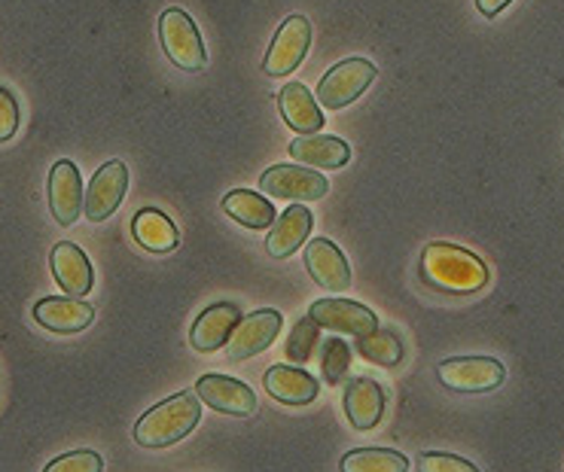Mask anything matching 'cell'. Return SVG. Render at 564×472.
Returning a JSON list of instances; mask_svg holds the SVG:
<instances>
[{"mask_svg": "<svg viewBox=\"0 0 564 472\" xmlns=\"http://www.w3.org/2000/svg\"><path fill=\"white\" fill-rule=\"evenodd\" d=\"M265 391L284 406H308L317 399V381L300 366H272L265 372Z\"/></svg>", "mask_w": 564, "mask_h": 472, "instance_id": "ffe728a7", "label": "cell"}, {"mask_svg": "<svg viewBox=\"0 0 564 472\" xmlns=\"http://www.w3.org/2000/svg\"><path fill=\"white\" fill-rule=\"evenodd\" d=\"M34 320L50 332L74 336V332L93 327L95 308L83 299H74V296H53V299H40L34 305Z\"/></svg>", "mask_w": 564, "mask_h": 472, "instance_id": "9a60e30c", "label": "cell"}, {"mask_svg": "<svg viewBox=\"0 0 564 472\" xmlns=\"http://www.w3.org/2000/svg\"><path fill=\"white\" fill-rule=\"evenodd\" d=\"M345 415L355 430H372L384 415V391L379 381L355 378L345 391Z\"/></svg>", "mask_w": 564, "mask_h": 472, "instance_id": "44dd1931", "label": "cell"}, {"mask_svg": "<svg viewBox=\"0 0 564 472\" xmlns=\"http://www.w3.org/2000/svg\"><path fill=\"white\" fill-rule=\"evenodd\" d=\"M126 189H129V168L119 158L101 165L89 189H86L83 213L89 217V223H105L107 217H113L119 205H122V198H126Z\"/></svg>", "mask_w": 564, "mask_h": 472, "instance_id": "ba28073f", "label": "cell"}, {"mask_svg": "<svg viewBox=\"0 0 564 472\" xmlns=\"http://www.w3.org/2000/svg\"><path fill=\"white\" fill-rule=\"evenodd\" d=\"M341 472H409V460L391 448H357L339 463Z\"/></svg>", "mask_w": 564, "mask_h": 472, "instance_id": "cb8c5ba5", "label": "cell"}, {"mask_svg": "<svg viewBox=\"0 0 564 472\" xmlns=\"http://www.w3.org/2000/svg\"><path fill=\"white\" fill-rule=\"evenodd\" d=\"M379 77V70L367 58H345L339 65H333L317 83V105L324 110H341V107L355 105L360 95L372 86V79Z\"/></svg>", "mask_w": 564, "mask_h": 472, "instance_id": "277c9868", "label": "cell"}, {"mask_svg": "<svg viewBox=\"0 0 564 472\" xmlns=\"http://www.w3.org/2000/svg\"><path fill=\"white\" fill-rule=\"evenodd\" d=\"M132 235L150 253H171V250H177V244H181L177 226L171 223L169 217L156 208H144L134 213Z\"/></svg>", "mask_w": 564, "mask_h": 472, "instance_id": "7402d4cb", "label": "cell"}, {"mask_svg": "<svg viewBox=\"0 0 564 472\" xmlns=\"http://www.w3.org/2000/svg\"><path fill=\"white\" fill-rule=\"evenodd\" d=\"M202 420V399L198 394H177L159 403L144 418L134 424V442L141 448H169L193 433Z\"/></svg>", "mask_w": 564, "mask_h": 472, "instance_id": "7a4b0ae2", "label": "cell"}, {"mask_svg": "<svg viewBox=\"0 0 564 472\" xmlns=\"http://www.w3.org/2000/svg\"><path fill=\"white\" fill-rule=\"evenodd\" d=\"M50 265H53L55 284L65 289V296H74V299L89 296L95 284L93 263L74 241H58L50 253Z\"/></svg>", "mask_w": 564, "mask_h": 472, "instance_id": "5bb4252c", "label": "cell"}, {"mask_svg": "<svg viewBox=\"0 0 564 472\" xmlns=\"http://www.w3.org/2000/svg\"><path fill=\"white\" fill-rule=\"evenodd\" d=\"M43 472H105V460H101L98 451L79 448V451H70V454L55 458Z\"/></svg>", "mask_w": 564, "mask_h": 472, "instance_id": "83f0119b", "label": "cell"}, {"mask_svg": "<svg viewBox=\"0 0 564 472\" xmlns=\"http://www.w3.org/2000/svg\"><path fill=\"white\" fill-rule=\"evenodd\" d=\"M436 378L455 394H488L503 384L507 369L495 356H455L436 366Z\"/></svg>", "mask_w": 564, "mask_h": 472, "instance_id": "5b68a950", "label": "cell"}, {"mask_svg": "<svg viewBox=\"0 0 564 472\" xmlns=\"http://www.w3.org/2000/svg\"><path fill=\"white\" fill-rule=\"evenodd\" d=\"M312 46V22L305 15H290L284 25L278 28L275 40L265 53L263 70L269 77H290L305 62Z\"/></svg>", "mask_w": 564, "mask_h": 472, "instance_id": "8992f818", "label": "cell"}, {"mask_svg": "<svg viewBox=\"0 0 564 472\" xmlns=\"http://www.w3.org/2000/svg\"><path fill=\"white\" fill-rule=\"evenodd\" d=\"M308 232H312V210L305 208V205H290V208L275 220L269 238H265L269 256H275V260H288V256H293V253L305 244Z\"/></svg>", "mask_w": 564, "mask_h": 472, "instance_id": "d6986e66", "label": "cell"}, {"mask_svg": "<svg viewBox=\"0 0 564 472\" xmlns=\"http://www.w3.org/2000/svg\"><path fill=\"white\" fill-rule=\"evenodd\" d=\"M419 472H479L470 460L455 458V454H443V451H427L419 458Z\"/></svg>", "mask_w": 564, "mask_h": 472, "instance_id": "f1b7e54d", "label": "cell"}, {"mask_svg": "<svg viewBox=\"0 0 564 472\" xmlns=\"http://www.w3.org/2000/svg\"><path fill=\"white\" fill-rule=\"evenodd\" d=\"M281 323H284V317L278 315V311H269V308L253 311L250 317H241L232 339L226 341V356L232 363H238V360H250V356L263 354L265 348L278 339Z\"/></svg>", "mask_w": 564, "mask_h": 472, "instance_id": "30bf717a", "label": "cell"}, {"mask_svg": "<svg viewBox=\"0 0 564 472\" xmlns=\"http://www.w3.org/2000/svg\"><path fill=\"white\" fill-rule=\"evenodd\" d=\"M83 208H86V196H83V177L77 165L70 158L55 162L50 171V210H53L55 223L74 226Z\"/></svg>", "mask_w": 564, "mask_h": 472, "instance_id": "7c38bea8", "label": "cell"}, {"mask_svg": "<svg viewBox=\"0 0 564 472\" xmlns=\"http://www.w3.org/2000/svg\"><path fill=\"white\" fill-rule=\"evenodd\" d=\"M159 40H162V50L169 55L171 65H177L181 70L196 74L208 65V50H205L202 31L184 10L171 7L159 15Z\"/></svg>", "mask_w": 564, "mask_h": 472, "instance_id": "3957f363", "label": "cell"}, {"mask_svg": "<svg viewBox=\"0 0 564 472\" xmlns=\"http://www.w3.org/2000/svg\"><path fill=\"white\" fill-rule=\"evenodd\" d=\"M278 110L296 134H317L324 122V107L317 105V98L302 83H288L278 92Z\"/></svg>", "mask_w": 564, "mask_h": 472, "instance_id": "e0dca14e", "label": "cell"}, {"mask_svg": "<svg viewBox=\"0 0 564 472\" xmlns=\"http://www.w3.org/2000/svg\"><path fill=\"white\" fill-rule=\"evenodd\" d=\"M260 189L269 198H288V201H317L329 193V180L324 174L302 165H275L260 177Z\"/></svg>", "mask_w": 564, "mask_h": 472, "instance_id": "52a82bcc", "label": "cell"}, {"mask_svg": "<svg viewBox=\"0 0 564 472\" xmlns=\"http://www.w3.org/2000/svg\"><path fill=\"white\" fill-rule=\"evenodd\" d=\"M305 268L329 293H345L351 287V265L329 238H315L305 244Z\"/></svg>", "mask_w": 564, "mask_h": 472, "instance_id": "4fadbf2b", "label": "cell"}, {"mask_svg": "<svg viewBox=\"0 0 564 472\" xmlns=\"http://www.w3.org/2000/svg\"><path fill=\"white\" fill-rule=\"evenodd\" d=\"M241 323V311L232 303H217L205 308L196 317V323L189 329V344L198 354H210L217 348H224L226 341L232 339V332Z\"/></svg>", "mask_w": 564, "mask_h": 472, "instance_id": "2e32d148", "label": "cell"}, {"mask_svg": "<svg viewBox=\"0 0 564 472\" xmlns=\"http://www.w3.org/2000/svg\"><path fill=\"white\" fill-rule=\"evenodd\" d=\"M421 277L433 289L455 293V296H470L488 284L486 263L470 253L467 248H458L452 241H433L421 253Z\"/></svg>", "mask_w": 564, "mask_h": 472, "instance_id": "6da1fadb", "label": "cell"}, {"mask_svg": "<svg viewBox=\"0 0 564 472\" xmlns=\"http://www.w3.org/2000/svg\"><path fill=\"white\" fill-rule=\"evenodd\" d=\"M315 344H321V341H317V323L308 317V320H302V323H296V329H293V336H290L288 341V356L290 360H296V363H308L312 354H315Z\"/></svg>", "mask_w": 564, "mask_h": 472, "instance_id": "4316f807", "label": "cell"}, {"mask_svg": "<svg viewBox=\"0 0 564 472\" xmlns=\"http://www.w3.org/2000/svg\"><path fill=\"white\" fill-rule=\"evenodd\" d=\"M357 351L369 363H379V366H400L403 363V341L388 329H376L364 339H357Z\"/></svg>", "mask_w": 564, "mask_h": 472, "instance_id": "d4e9b609", "label": "cell"}, {"mask_svg": "<svg viewBox=\"0 0 564 472\" xmlns=\"http://www.w3.org/2000/svg\"><path fill=\"white\" fill-rule=\"evenodd\" d=\"M308 317L315 320L317 327L336 329V332H345L351 339H364V336L379 329L376 311H369L367 305L351 303V299H317L308 308Z\"/></svg>", "mask_w": 564, "mask_h": 472, "instance_id": "9c48e42d", "label": "cell"}, {"mask_svg": "<svg viewBox=\"0 0 564 472\" xmlns=\"http://www.w3.org/2000/svg\"><path fill=\"white\" fill-rule=\"evenodd\" d=\"M15 132H19V101L10 89L0 86V144L13 141Z\"/></svg>", "mask_w": 564, "mask_h": 472, "instance_id": "f546056e", "label": "cell"}, {"mask_svg": "<svg viewBox=\"0 0 564 472\" xmlns=\"http://www.w3.org/2000/svg\"><path fill=\"white\" fill-rule=\"evenodd\" d=\"M510 3H512V0H476L479 13L488 15V19H495L498 13H503V10H507Z\"/></svg>", "mask_w": 564, "mask_h": 472, "instance_id": "4dcf8cb0", "label": "cell"}, {"mask_svg": "<svg viewBox=\"0 0 564 472\" xmlns=\"http://www.w3.org/2000/svg\"><path fill=\"white\" fill-rule=\"evenodd\" d=\"M196 394L202 403H208L220 415L232 418H250L257 411V396L245 381L226 378V375H202L196 381Z\"/></svg>", "mask_w": 564, "mask_h": 472, "instance_id": "8fae6325", "label": "cell"}, {"mask_svg": "<svg viewBox=\"0 0 564 472\" xmlns=\"http://www.w3.org/2000/svg\"><path fill=\"white\" fill-rule=\"evenodd\" d=\"M226 217H232L238 226L245 229H269L275 226V205L263 198L260 193H250V189H232L224 198Z\"/></svg>", "mask_w": 564, "mask_h": 472, "instance_id": "603a6c76", "label": "cell"}, {"mask_svg": "<svg viewBox=\"0 0 564 472\" xmlns=\"http://www.w3.org/2000/svg\"><path fill=\"white\" fill-rule=\"evenodd\" d=\"M290 156L296 158V165H312V168L333 171L348 165L351 158V146L333 138V134H300L293 144L288 146Z\"/></svg>", "mask_w": 564, "mask_h": 472, "instance_id": "ac0fdd59", "label": "cell"}, {"mask_svg": "<svg viewBox=\"0 0 564 472\" xmlns=\"http://www.w3.org/2000/svg\"><path fill=\"white\" fill-rule=\"evenodd\" d=\"M351 369V348L341 339L324 341V378L327 384H341Z\"/></svg>", "mask_w": 564, "mask_h": 472, "instance_id": "484cf974", "label": "cell"}]
</instances>
